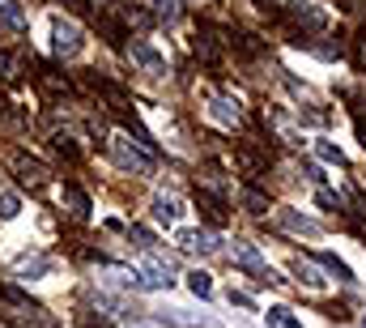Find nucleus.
I'll return each instance as SVG.
<instances>
[{"instance_id":"f257e3e1","label":"nucleus","mask_w":366,"mask_h":328,"mask_svg":"<svg viewBox=\"0 0 366 328\" xmlns=\"http://www.w3.org/2000/svg\"><path fill=\"white\" fill-rule=\"evenodd\" d=\"M230 260H234L239 268H247L255 282H281L277 273H273V268L265 264V256H260V252H255L251 243H243V239H234V247H230Z\"/></svg>"},{"instance_id":"f03ea898","label":"nucleus","mask_w":366,"mask_h":328,"mask_svg":"<svg viewBox=\"0 0 366 328\" xmlns=\"http://www.w3.org/2000/svg\"><path fill=\"white\" fill-rule=\"evenodd\" d=\"M9 171H13V179L22 184V188H47V167L43 162H34V158H26V153H13L9 158Z\"/></svg>"},{"instance_id":"7ed1b4c3","label":"nucleus","mask_w":366,"mask_h":328,"mask_svg":"<svg viewBox=\"0 0 366 328\" xmlns=\"http://www.w3.org/2000/svg\"><path fill=\"white\" fill-rule=\"evenodd\" d=\"M111 149H115V158H120V167H124V171H136V175H149V171H153V158L141 153L128 137H115Z\"/></svg>"},{"instance_id":"20e7f679","label":"nucleus","mask_w":366,"mask_h":328,"mask_svg":"<svg viewBox=\"0 0 366 328\" xmlns=\"http://www.w3.org/2000/svg\"><path fill=\"white\" fill-rule=\"evenodd\" d=\"M51 34H56V56H77V51H81V30L73 26V22H56V26H51Z\"/></svg>"},{"instance_id":"39448f33","label":"nucleus","mask_w":366,"mask_h":328,"mask_svg":"<svg viewBox=\"0 0 366 328\" xmlns=\"http://www.w3.org/2000/svg\"><path fill=\"white\" fill-rule=\"evenodd\" d=\"M196 209L204 213L209 226H226V217H230V213H226V200H218L213 192H200V188H196Z\"/></svg>"},{"instance_id":"423d86ee","label":"nucleus","mask_w":366,"mask_h":328,"mask_svg":"<svg viewBox=\"0 0 366 328\" xmlns=\"http://www.w3.org/2000/svg\"><path fill=\"white\" fill-rule=\"evenodd\" d=\"M281 226L294 231V235H311V239L320 235V222H311V217H302V213H294V209H281Z\"/></svg>"},{"instance_id":"0eeeda50","label":"nucleus","mask_w":366,"mask_h":328,"mask_svg":"<svg viewBox=\"0 0 366 328\" xmlns=\"http://www.w3.org/2000/svg\"><path fill=\"white\" fill-rule=\"evenodd\" d=\"M290 13H294V22L307 26V30H324V26H328V18H324L320 9H311V5H294Z\"/></svg>"},{"instance_id":"6e6552de","label":"nucleus","mask_w":366,"mask_h":328,"mask_svg":"<svg viewBox=\"0 0 366 328\" xmlns=\"http://www.w3.org/2000/svg\"><path fill=\"white\" fill-rule=\"evenodd\" d=\"M179 247H183V252H213L218 243L209 239L204 231H179Z\"/></svg>"},{"instance_id":"1a4fd4ad","label":"nucleus","mask_w":366,"mask_h":328,"mask_svg":"<svg viewBox=\"0 0 366 328\" xmlns=\"http://www.w3.org/2000/svg\"><path fill=\"white\" fill-rule=\"evenodd\" d=\"M265 324H269V328H302V320H298L290 307H269V311H265Z\"/></svg>"},{"instance_id":"9d476101","label":"nucleus","mask_w":366,"mask_h":328,"mask_svg":"<svg viewBox=\"0 0 366 328\" xmlns=\"http://www.w3.org/2000/svg\"><path fill=\"white\" fill-rule=\"evenodd\" d=\"M183 209H179V200L175 196H153V222H175Z\"/></svg>"},{"instance_id":"9b49d317","label":"nucleus","mask_w":366,"mask_h":328,"mask_svg":"<svg viewBox=\"0 0 366 328\" xmlns=\"http://www.w3.org/2000/svg\"><path fill=\"white\" fill-rule=\"evenodd\" d=\"M209 116L222 120V124H239V102H230V98H213V102H209Z\"/></svg>"},{"instance_id":"f8f14e48","label":"nucleus","mask_w":366,"mask_h":328,"mask_svg":"<svg viewBox=\"0 0 366 328\" xmlns=\"http://www.w3.org/2000/svg\"><path fill=\"white\" fill-rule=\"evenodd\" d=\"M64 200H69V209H73L77 217H90V196H85L77 184H64Z\"/></svg>"},{"instance_id":"ddd939ff","label":"nucleus","mask_w":366,"mask_h":328,"mask_svg":"<svg viewBox=\"0 0 366 328\" xmlns=\"http://www.w3.org/2000/svg\"><path fill=\"white\" fill-rule=\"evenodd\" d=\"M320 264H324V268L332 273V278H337V282H353V268H349L345 260H337L332 252H320Z\"/></svg>"},{"instance_id":"4468645a","label":"nucleus","mask_w":366,"mask_h":328,"mask_svg":"<svg viewBox=\"0 0 366 328\" xmlns=\"http://www.w3.org/2000/svg\"><path fill=\"white\" fill-rule=\"evenodd\" d=\"M294 273H298V282H307L311 290H324V278L316 273V264H311V260H294Z\"/></svg>"},{"instance_id":"2eb2a0df","label":"nucleus","mask_w":366,"mask_h":328,"mask_svg":"<svg viewBox=\"0 0 366 328\" xmlns=\"http://www.w3.org/2000/svg\"><path fill=\"white\" fill-rule=\"evenodd\" d=\"M196 56L204 60V64H218V43H213V34H196Z\"/></svg>"},{"instance_id":"dca6fc26","label":"nucleus","mask_w":366,"mask_h":328,"mask_svg":"<svg viewBox=\"0 0 366 328\" xmlns=\"http://www.w3.org/2000/svg\"><path fill=\"white\" fill-rule=\"evenodd\" d=\"M132 60H141L145 69H162V56L153 47H145V43H132Z\"/></svg>"},{"instance_id":"f3484780","label":"nucleus","mask_w":366,"mask_h":328,"mask_svg":"<svg viewBox=\"0 0 366 328\" xmlns=\"http://www.w3.org/2000/svg\"><path fill=\"white\" fill-rule=\"evenodd\" d=\"M188 290L192 294H200V299H209V294H213V282H209V273H188Z\"/></svg>"},{"instance_id":"a211bd4d","label":"nucleus","mask_w":366,"mask_h":328,"mask_svg":"<svg viewBox=\"0 0 366 328\" xmlns=\"http://www.w3.org/2000/svg\"><path fill=\"white\" fill-rule=\"evenodd\" d=\"M0 18H5L9 26H26V13L17 9V0H0Z\"/></svg>"},{"instance_id":"6ab92c4d","label":"nucleus","mask_w":366,"mask_h":328,"mask_svg":"<svg viewBox=\"0 0 366 328\" xmlns=\"http://www.w3.org/2000/svg\"><path fill=\"white\" fill-rule=\"evenodd\" d=\"M98 26H102V34H107V43H111V47H120V43H124V39H128V34H124V26H120V22H107V18H102V22H98Z\"/></svg>"},{"instance_id":"aec40b11","label":"nucleus","mask_w":366,"mask_h":328,"mask_svg":"<svg viewBox=\"0 0 366 328\" xmlns=\"http://www.w3.org/2000/svg\"><path fill=\"white\" fill-rule=\"evenodd\" d=\"M153 13L167 18V22H175V18H179V0H153Z\"/></svg>"},{"instance_id":"412c9836","label":"nucleus","mask_w":366,"mask_h":328,"mask_svg":"<svg viewBox=\"0 0 366 328\" xmlns=\"http://www.w3.org/2000/svg\"><path fill=\"white\" fill-rule=\"evenodd\" d=\"M316 149H320V158H324V162H337V167H345V153H341L332 141H320Z\"/></svg>"},{"instance_id":"4be33fe9","label":"nucleus","mask_w":366,"mask_h":328,"mask_svg":"<svg viewBox=\"0 0 366 328\" xmlns=\"http://www.w3.org/2000/svg\"><path fill=\"white\" fill-rule=\"evenodd\" d=\"M128 239H132L141 252H153V235H149L145 226H132V231H128Z\"/></svg>"},{"instance_id":"5701e85b","label":"nucleus","mask_w":366,"mask_h":328,"mask_svg":"<svg viewBox=\"0 0 366 328\" xmlns=\"http://www.w3.org/2000/svg\"><path fill=\"white\" fill-rule=\"evenodd\" d=\"M243 205H247L251 213H265V209H269V196H260V192L247 188V192H243Z\"/></svg>"},{"instance_id":"b1692460","label":"nucleus","mask_w":366,"mask_h":328,"mask_svg":"<svg viewBox=\"0 0 366 328\" xmlns=\"http://www.w3.org/2000/svg\"><path fill=\"white\" fill-rule=\"evenodd\" d=\"M17 209H22V205H17V196H13V192L0 196V217H17Z\"/></svg>"},{"instance_id":"393cba45","label":"nucleus","mask_w":366,"mask_h":328,"mask_svg":"<svg viewBox=\"0 0 366 328\" xmlns=\"http://www.w3.org/2000/svg\"><path fill=\"white\" fill-rule=\"evenodd\" d=\"M47 268H51V264H47L43 256H34V260H22V264H17V273H47Z\"/></svg>"},{"instance_id":"a878e982","label":"nucleus","mask_w":366,"mask_h":328,"mask_svg":"<svg viewBox=\"0 0 366 328\" xmlns=\"http://www.w3.org/2000/svg\"><path fill=\"white\" fill-rule=\"evenodd\" d=\"M316 200H320L324 209H341V196H332V192H324V188L316 192Z\"/></svg>"},{"instance_id":"bb28decb","label":"nucleus","mask_w":366,"mask_h":328,"mask_svg":"<svg viewBox=\"0 0 366 328\" xmlns=\"http://www.w3.org/2000/svg\"><path fill=\"white\" fill-rule=\"evenodd\" d=\"M230 307H243V311H251V294H243V290H230Z\"/></svg>"},{"instance_id":"cd10ccee","label":"nucleus","mask_w":366,"mask_h":328,"mask_svg":"<svg viewBox=\"0 0 366 328\" xmlns=\"http://www.w3.org/2000/svg\"><path fill=\"white\" fill-rule=\"evenodd\" d=\"M358 47H362V60H366V34H362V43H358Z\"/></svg>"},{"instance_id":"c85d7f7f","label":"nucleus","mask_w":366,"mask_h":328,"mask_svg":"<svg viewBox=\"0 0 366 328\" xmlns=\"http://www.w3.org/2000/svg\"><path fill=\"white\" fill-rule=\"evenodd\" d=\"M362 328H366V320H362Z\"/></svg>"}]
</instances>
